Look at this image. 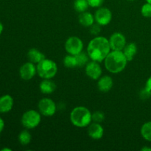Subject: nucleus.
I'll return each instance as SVG.
<instances>
[{
  "mask_svg": "<svg viewBox=\"0 0 151 151\" xmlns=\"http://www.w3.org/2000/svg\"><path fill=\"white\" fill-rule=\"evenodd\" d=\"M111 49L114 51H122L126 45V39L121 32H114L109 38Z\"/></svg>",
  "mask_w": 151,
  "mask_h": 151,
  "instance_id": "obj_8",
  "label": "nucleus"
},
{
  "mask_svg": "<svg viewBox=\"0 0 151 151\" xmlns=\"http://www.w3.org/2000/svg\"><path fill=\"white\" fill-rule=\"evenodd\" d=\"M122 52L126 57L128 61H131L134 58V56L137 52V44L135 43H129L126 44Z\"/></svg>",
  "mask_w": 151,
  "mask_h": 151,
  "instance_id": "obj_18",
  "label": "nucleus"
},
{
  "mask_svg": "<svg viewBox=\"0 0 151 151\" xmlns=\"http://www.w3.org/2000/svg\"><path fill=\"white\" fill-rule=\"evenodd\" d=\"M141 13L144 17L150 18L151 17V4L145 3L143 4L141 8Z\"/></svg>",
  "mask_w": 151,
  "mask_h": 151,
  "instance_id": "obj_25",
  "label": "nucleus"
},
{
  "mask_svg": "<svg viewBox=\"0 0 151 151\" xmlns=\"http://www.w3.org/2000/svg\"><path fill=\"white\" fill-rule=\"evenodd\" d=\"M36 68L37 73L43 79H51L55 76L58 72L57 64L50 59L44 58L37 63Z\"/></svg>",
  "mask_w": 151,
  "mask_h": 151,
  "instance_id": "obj_4",
  "label": "nucleus"
},
{
  "mask_svg": "<svg viewBox=\"0 0 151 151\" xmlns=\"http://www.w3.org/2000/svg\"><path fill=\"white\" fill-rule=\"evenodd\" d=\"M145 91L148 95H151V76L147 79V82H146Z\"/></svg>",
  "mask_w": 151,
  "mask_h": 151,
  "instance_id": "obj_28",
  "label": "nucleus"
},
{
  "mask_svg": "<svg viewBox=\"0 0 151 151\" xmlns=\"http://www.w3.org/2000/svg\"><path fill=\"white\" fill-rule=\"evenodd\" d=\"M91 119L94 122L101 123L105 119V114L100 111H97L91 114Z\"/></svg>",
  "mask_w": 151,
  "mask_h": 151,
  "instance_id": "obj_24",
  "label": "nucleus"
},
{
  "mask_svg": "<svg viewBox=\"0 0 151 151\" xmlns=\"http://www.w3.org/2000/svg\"><path fill=\"white\" fill-rule=\"evenodd\" d=\"M38 110L41 114L45 116H52L56 112V105L52 100L49 98H43L38 105Z\"/></svg>",
  "mask_w": 151,
  "mask_h": 151,
  "instance_id": "obj_7",
  "label": "nucleus"
},
{
  "mask_svg": "<svg viewBox=\"0 0 151 151\" xmlns=\"http://www.w3.org/2000/svg\"><path fill=\"white\" fill-rule=\"evenodd\" d=\"M99 62L92 60L86 65V74L91 79L98 80L102 75V69Z\"/></svg>",
  "mask_w": 151,
  "mask_h": 151,
  "instance_id": "obj_11",
  "label": "nucleus"
},
{
  "mask_svg": "<svg viewBox=\"0 0 151 151\" xmlns=\"http://www.w3.org/2000/svg\"><path fill=\"white\" fill-rule=\"evenodd\" d=\"M31 139H32V137L30 134L26 130L22 131L19 135V141L22 145H27L29 144L31 141Z\"/></svg>",
  "mask_w": 151,
  "mask_h": 151,
  "instance_id": "obj_22",
  "label": "nucleus"
},
{
  "mask_svg": "<svg viewBox=\"0 0 151 151\" xmlns=\"http://www.w3.org/2000/svg\"><path fill=\"white\" fill-rule=\"evenodd\" d=\"M89 5L87 0H75L74 2V8L79 13H83L86 11Z\"/></svg>",
  "mask_w": 151,
  "mask_h": 151,
  "instance_id": "obj_20",
  "label": "nucleus"
},
{
  "mask_svg": "<svg viewBox=\"0 0 151 151\" xmlns=\"http://www.w3.org/2000/svg\"><path fill=\"white\" fill-rule=\"evenodd\" d=\"M13 106V99L9 94L0 97V113H7L10 111Z\"/></svg>",
  "mask_w": 151,
  "mask_h": 151,
  "instance_id": "obj_13",
  "label": "nucleus"
},
{
  "mask_svg": "<svg viewBox=\"0 0 151 151\" xmlns=\"http://www.w3.org/2000/svg\"><path fill=\"white\" fill-rule=\"evenodd\" d=\"M63 64L67 68H75L78 66V62L75 55L69 54L63 59Z\"/></svg>",
  "mask_w": 151,
  "mask_h": 151,
  "instance_id": "obj_21",
  "label": "nucleus"
},
{
  "mask_svg": "<svg viewBox=\"0 0 151 151\" xmlns=\"http://www.w3.org/2000/svg\"><path fill=\"white\" fill-rule=\"evenodd\" d=\"M146 1H147V3H150V4H151V0H146Z\"/></svg>",
  "mask_w": 151,
  "mask_h": 151,
  "instance_id": "obj_33",
  "label": "nucleus"
},
{
  "mask_svg": "<svg viewBox=\"0 0 151 151\" xmlns=\"http://www.w3.org/2000/svg\"><path fill=\"white\" fill-rule=\"evenodd\" d=\"M37 72V68L35 63L32 62H27L21 66L19 69V74L22 79L24 81H29L35 75Z\"/></svg>",
  "mask_w": 151,
  "mask_h": 151,
  "instance_id": "obj_10",
  "label": "nucleus"
},
{
  "mask_svg": "<svg viewBox=\"0 0 151 151\" xmlns=\"http://www.w3.org/2000/svg\"><path fill=\"white\" fill-rule=\"evenodd\" d=\"M126 57L122 51H112L104 60L106 69L111 73H119L125 69L127 65Z\"/></svg>",
  "mask_w": 151,
  "mask_h": 151,
  "instance_id": "obj_2",
  "label": "nucleus"
},
{
  "mask_svg": "<svg viewBox=\"0 0 151 151\" xmlns=\"http://www.w3.org/2000/svg\"><path fill=\"white\" fill-rule=\"evenodd\" d=\"M142 150L143 151H146V150H148V151H151V148L150 147H145L143 148H142Z\"/></svg>",
  "mask_w": 151,
  "mask_h": 151,
  "instance_id": "obj_31",
  "label": "nucleus"
},
{
  "mask_svg": "<svg viewBox=\"0 0 151 151\" xmlns=\"http://www.w3.org/2000/svg\"><path fill=\"white\" fill-rule=\"evenodd\" d=\"M70 120L75 126L78 128H85L92 121L91 114L87 108L78 106L71 111Z\"/></svg>",
  "mask_w": 151,
  "mask_h": 151,
  "instance_id": "obj_3",
  "label": "nucleus"
},
{
  "mask_svg": "<svg viewBox=\"0 0 151 151\" xmlns=\"http://www.w3.org/2000/svg\"><path fill=\"white\" fill-rule=\"evenodd\" d=\"M141 134L145 139L151 142V122H145L142 126Z\"/></svg>",
  "mask_w": 151,
  "mask_h": 151,
  "instance_id": "obj_19",
  "label": "nucleus"
},
{
  "mask_svg": "<svg viewBox=\"0 0 151 151\" xmlns=\"http://www.w3.org/2000/svg\"><path fill=\"white\" fill-rule=\"evenodd\" d=\"M41 120L39 112L35 110H29L25 112L22 117V124L27 129H32L38 126Z\"/></svg>",
  "mask_w": 151,
  "mask_h": 151,
  "instance_id": "obj_5",
  "label": "nucleus"
},
{
  "mask_svg": "<svg viewBox=\"0 0 151 151\" xmlns=\"http://www.w3.org/2000/svg\"><path fill=\"white\" fill-rule=\"evenodd\" d=\"M105 0H87L88 5L91 7H100L103 4Z\"/></svg>",
  "mask_w": 151,
  "mask_h": 151,
  "instance_id": "obj_26",
  "label": "nucleus"
},
{
  "mask_svg": "<svg viewBox=\"0 0 151 151\" xmlns=\"http://www.w3.org/2000/svg\"><path fill=\"white\" fill-rule=\"evenodd\" d=\"M101 31V28H100V25L97 24H93L91 27H90V32L92 35H98Z\"/></svg>",
  "mask_w": 151,
  "mask_h": 151,
  "instance_id": "obj_27",
  "label": "nucleus"
},
{
  "mask_svg": "<svg viewBox=\"0 0 151 151\" xmlns=\"http://www.w3.org/2000/svg\"><path fill=\"white\" fill-rule=\"evenodd\" d=\"M83 43L77 36L69 37L65 43V50L70 55H78L83 51Z\"/></svg>",
  "mask_w": 151,
  "mask_h": 151,
  "instance_id": "obj_6",
  "label": "nucleus"
},
{
  "mask_svg": "<svg viewBox=\"0 0 151 151\" xmlns=\"http://www.w3.org/2000/svg\"><path fill=\"white\" fill-rule=\"evenodd\" d=\"M39 88L43 94H52L56 89V85L50 79H44L39 85Z\"/></svg>",
  "mask_w": 151,
  "mask_h": 151,
  "instance_id": "obj_15",
  "label": "nucleus"
},
{
  "mask_svg": "<svg viewBox=\"0 0 151 151\" xmlns=\"http://www.w3.org/2000/svg\"><path fill=\"white\" fill-rule=\"evenodd\" d=\"M112 86H113V79L108 75L102 77L97 82L98 89L102 92H108L111 89Z\"/></svg>",
  "mask_w": 151,
  "mask_h": 151,
  "instance_id": "obj_14",
  "label": "nucleus"
},
{
  "mask_svg": "<svg viewBox=\"0 0 151 151\" xmlns=\"http://www.w3.org/2000/svg\"><path fill=\"white\" fill-rule=\"evenodd\" d=\"M104 134V130L100 123H94L91 124L88 128V134L93 139H100L103 137Z\"/></svg>",
  "mask_w": 151,
  "mask_h": 151,
  "instance_id": "obj_12",
  "label": "nucleus"
},
{
  "mask_svg": "<svg viewBox=\"0 0 151 151\" xmlns=\"http://www.w3.org/2000/svg\"><path fill=\"white\" fill-rule=\"evenodd\" d=\"M94 19L100 26H106L111 21L112 13L107 7H101L96 11Z\"/></svg>",
  "mask_w": 151,
  "mask_h": 151,
  "instance_id": "obj_9",
  "label": "nucleus"
},
{
  "mask_svg": "<svg viewBox=\"0 0 151 151\" xmlns=\"http://www.w3.org/2000/svg\"><path fill=\"white\" fill-rule=\"evenodd\" d=\"M128 1H134V0H128Z\"/></svg>",
  "mask_w": 151,
  "mask_h": 151,
  "instance_id": "obj_34",
  "label": "nucleus"
},
{
  "mask_svg": "<svg viewBox=\"0 0 151 151\" xmlns=\"http://www.w3.org/2000/svg\"><path fill=\"white\" fill-rule=\"evenodd\" d=\"M76 57L77 62H78V66H83L88 63V55H86L83 52H81L79 54L75 55Z\"/></svg>",
  "mask_w": 151,
  "mask_h": 151,
  "instance_id": "obj_23",
  "label": "nucleus"
},
{
  "mask_svg": "<svg viewBox=\"0 0 151 151\" xmlns=\"http://www.w3.org/2000/svg\"><path fill=\"white\" fill-rule=\"evenodd\" d=\"M27 58L30 62L33 63H38L45 58V55L37 49H31L27 52Z\"/></svg>",
  "mask_w": 151,
  "mask_h": 151,
  "instance_id": "obj_16",
  "label": "nucleus"
},
{
  "mask_svg": "<svg viewBox=\"0 0 151 151\" xmlns=\"http://www.w3.org/2000/svg\"><path fill=\"white\" fill-rule=\"evenodd\" d=\"M3 29H4V27H3L2 23H1V22H0V35H1V34L2 33Z\"/></svg>",
  "mask_w": 151,
  "mask_h": 151,
  "instance_id": "obj_30",
  "label": "nucleus"
},
{
  "mask_svg": "<svg viewBox=\"0 0 151 151\" xmlns=\"http://www.w3.org/2000/svg\"><path fill=\"white\" fill-rule=\"evenodd\" d=\"M4 150H8V151H10L11 150H10V149H8V148H4V149H2V150H1V151H4Z\"/></svg>",
  "mask_w": 151,
  "mask_h": 151,
  "instance_id": "obj_32",
  "label": "nucleus"
},
{
  "mask_svg": "<svg viewBox=\"0 0 151 151\" xmlns=\"http://www.w3.org/2000/svg\"><path fill=\"white\" fill-rule=\"evenodd\" d=\"M4 127V122L1 118H0V133L3 131Z\"/></svg>",
  "mask_w": 151,
  "mask_h": 151,
  "instance_id": "obj_29",
  "label": "nucleus"
},
{
  "mask_svg": "<svg viewBox=\"0 0 151 151\" xmlns=\"http://www.w3.org/2000/svg\"><path fill=\"white\" fill-rule=\"evenodd\" d=\"M78 19L80 24L85 27H91L94 24V16L89 12L85 11L83 13H81Z\"/></svg>",
  "mask_w": 151,
  "mask_h": 151,
  "instance_id": "obj_17",
  "label": "nucleus"
},
{
  "mask_svg": "<svg viewBox=\"0 0 151 151\" xmlns=\"http://www.w3.org/2000/svg\"><path fill=\"white\" fill-rule=\"evenodd\" d=\"M109 41L103 36H97L91 40L87 47V52L92 60L102 62L111 52Z\"/></svg>",
  "mask_w": 151,
  "mask_h": 151,
  "instance_id": "obj_1",
  "label": "nucleus"
}]
</instances>
